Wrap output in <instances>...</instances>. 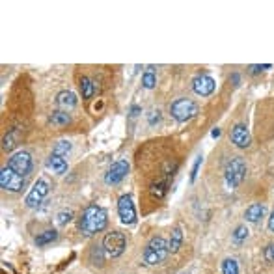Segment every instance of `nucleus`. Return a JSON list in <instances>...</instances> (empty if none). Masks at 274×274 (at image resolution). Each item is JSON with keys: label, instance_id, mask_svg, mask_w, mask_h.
Instances as JSON below:
<instances>
[{"label": "nucleus", "instance_id": "ddd939ff", "mask_svg": "<svg viewBox=\"0 0 274 274\" xmlns=\"http://www.w3.org/2000/svg\"><path fill=\"white\" fill-rule=\"evenodd\" d=\"M56 107L60 108L62 112H69L76 107V95L73 91L69 90H64L56 95Z\"/></svg>", "mask_w": 274, "mask_h": 274}, {"label": "nucleus", "instance_id": "412c9836", "mask_svg": "<svg viewBox=\"0 0 274 274\" xmlns=\"http://www.w3.org/2000/svg\"><path fill=\"white\" fill-rule=\"evenodd\" d=\"M222 274H239V263L237 259H224L222 261Z\"/></svg>", "mask_w": 274, "mask_h": 274}, {"label": "nucleus", "instance_id": "2eb2a0df", "mask_svg": "<svg viewBox=\"0 0 274 274\" xmlns=\"http://www.w3.org/2000/svg\"><path fill=\"white\" fill-rule=\"evenodd\" d=\"M265 211H267L265 204H252V206L246 209L244 218L248 222H252V224H256V222H259L263 216H265Z\"/></svg>", "mask_w": 274, "mask_h": 274}, {"label": "nucleus", "instance_id": "4468645a", "mask_svg": "<svg viewBox=\"0 0 274 274\" xmlns=\"http://www.w3.org/2000/svg\"><path fill=\"white\" fill-rule=\"evenodd\" d=\"M47 168L56 175H62L68 172V160L64 159V157H58V155H51L49 159H47Z\"/></svg>", "mask_w": 274, "mask_h": 274}, {"label": "nucleus", "instance_id": "7c9ffc66", "mask_svg": "<svg viewBox=\"0 0 274 274\" xmlns=\"http://www.w3.org/2000/svg\"><path fill=\"white\" fill-rule=\"evenodd\" d=\"M267 226H269V231H271V233H274V211L271 213V216H269V222H267Z\"/></svg>", "mask_w": 274, "mask_h": 274}, {"label": "nucleus", "instance_id": "b1692460", "mask_svg": "<svg viewBox=\"0 0 274 274\" xmlns=\"http://www.w3.org/2000/svg\"><path fill=\"white\" fill-rule=\"evenodd\" d=\"M69 151H71V144H69V142H66V140H62V142H58V144L54 145L53 155H58V157H64V155H68Z\"/></svg>", "mask_w": 274, "mask_h": 274}, {"label": "nucleus", "instance_id": "473e14b6", "mask_svg": "<svg viewBox=\"0 0 274 274\" xmlns=\"http://www.w3.org/2000/svg\"><path fill=\"white\" fill-rule=\"evenodd\" d=\"M138 112H140V108H138V107H133V108H131V116H133V118H135Z\"/></svg>", "mask_w": 274, "mask_h": 274}, {"label": "nucleus", "instance_id": "72a5a7b5", "mask_svg": "<svg viewBox=\"0 0 274 274\" xmlns=\"http://www.w3.org/2000/svg\"><path fill=\"white\" fill-rule=\"evenodd\" d=\"M231 78H233V82H235V86H239V75H237V73H233V76H231Z\"/></svg>", "mask_w": 274, "mask_h": 274}, {"label": "nucleus", "instance_id": "6ab92c4d", "mask_svg": "<svg viewBox=\"0 0 274 274\" xmlns=\"http://www.w3.org/2000/svg\"><path fill=\"white\" fill-rule=\"evenodd\" d=\"M69 122H71V116H69L68 112H62V110H58V112H53V116L49 118V123H51V125H56V127L68 125Z\"/></svg>", "mask_w": 274, "mask_h": 274}, {"label": "nucleus", "instance_id": "423d86ee", "mask_svg": "<svg viewBox=\"0 0 274 274\" xmlns=\"http://www.w3.org/2000/svg\"><path fill=\"white\" fill-rule=\"evenodd\" d=\"M24 179H26V177L19 175L17 172H13V170L8 166H4L2 168V172H0V187L8 192L21 191L24 187Z\"/></svg>", "mask_w": 274, "mask_h": 274}, {"label": "nucleus", "instance_id": "5701e85b", "mask_svg": "<svg viewBox=\"0 0 274 274\" xmlns=\"http://www.w3.org/2000/svg\"><path fill=\"white\" fill-rule=\"evenodd\" d=\"M155 84H157V76H155V73H153L151 68H149L144 75H142V86H144L145 90H151V88H155Z\"/></svg>", "mask_w": 274, "mask_h": 274}, {"label": "nucleus", "instance_id": "f8f14e48", "mask_svg": "<svg viewBox=\"0 0 274 274\" xmlns=\"http://www.w3.org/2000/svg\"><path fill=\"white\" fill-rule=\"evenodd\" d=\"M231 142L239 147V149H246L250 145V131L244 123H237L231 129Z\"/></svg>", "mask_w": 274, "mask_h": 274}, {"label": "nucleus", "instance_id": "f257e3e1", "mask_svg": "<svg viewBox=\"0 0 274 274\" xmlns=\"http://www.w3.org/2000/svg\"><path fill=\"white\" fill-rule=\"evenodd\" d=\"M107 224L108 214L103 207L88 206L84 209L80 220H78V229L82 231L84 235H95V233H101L103 229L107 228Z\"/></svg>", "mask_w": 274, "mask_h": 274}, {"label": "nucleus", "instance_id": "393cba45", "mask_svg": "<svg viewBox=\"0 0 274 274\" xmlns=\"http://www.w3.org/2000/svg\"><path fill=\"white\" fill-rule=\"evenodd\" d=\"M13 147H15V131L13 133H8L4 137V142H2V149L4 151H11Z\"/></svg>", "mask_w": 274, "mask_h": 274}, {"label": "nucleus", "instance_id": "cd10ccee", "mask_svg": "<svg viewBox=\"0 0 274 274\" xmlns=\"http://www.w3.org/2000/svg\"><path fill=\"white\" fill-rule=\"evenodd\" d=\"M160 122V112L159 110H151L149 114H147V123L149 125H157Z\"/></svg>", "mask_w": 274, "mask_h": 274}, {"label": "nucleus", "instance_id": "f3484780", "mask_svg": "<svg viewBox=\"0 0 274 274\" xmlns=\"http://www.w3.org/2000/svg\"><path fill=\"white\" fill-rule=\"evenodd\" d=\"M183 244V229L181 228H174L172 229V235H170V241H168V246H170V252H177L181 248Z\"/></svg>", "mask_w": 274, "mask_h": 274}, {"label": "nucleus", "instance_id": "2f4dec72", "mask_svg": "<svg viewBox=\"0 0 274 274\" xmlns=\"http://www.w3.org/2000/svg\"><path fill=\"white\" fill-rule=\"evenodd\" d=\"M211 137H213V138H218V137H220V129H218V127H216V129H213Z\"/></svg>", "mask_w": 274, "mask_h": 274}, {"label": "nucleus", "instance_id": "aec40b11", "mask_svg": "<svg viewBox=\"0 0 274 274\" xmlns=\"http://www.w3.org/2000/svg\"><path fill=\"white\" fill-rule=\"evenodd\" d=\"M56 237H58L56 229H47V231H43V233H39V235L36 237V244H38V246H45V244L56 241Z\"/></svg>", "mask_w": 274, "mask_h": 274}, {"label": "nucleus", "instance_id": "7ed1b4c3", "mask_svg": "<svg viewBox=\"0 0 274 274\" xmlns=\"http://www.w3.org/2000/svg\"><path fill=\"white\" fill-rule=\"evenodd\" d=\"M198 103L192 99H187V97H181V99L174 101L172 105H170V114L174 120H177L179 123H185L192 120V118H196L198 116Z\"/></svg>", "mask_w": 274, "mask_h": 274}, {"label": "nucleus", "instance_id": "20e7f679", "mask_svg": "<svg viewBox=\"0 0 274 274\" xmlns=\"http://www.w3.org/2000/svg\"><path fill=\"white\" fill-rule=\"evenodd\" d=\"M244 175H246V162L241 157H233L224 168V179H226L229 189L239 187L243 183Z\"/></svg>", "mask_w": 274, "mask_h": 274}, {"label": "nucleus", "instance_id": "9d476101", "mask_svg": "<svg viewBox=\"0 0 274 274\" xmlns=\"http://www.w3.org/2000/svg\"><path fill=\"white\" fill-rule=\"evenodd\" d=\"M216 88V82H214V78L211 75H206V73H200V75L194 76V80H192V90L196 95L200 97H209L211 93L214 91Z\"/></svg>", "mask_w": 274, "mask_h": 274}, {"label": "nucleus", "instance_id": "39448f33", "mask_svg": "<svg viewBox=\"0 0 274 274\" xmlns=\"http://www.w3.org/2000/svg\"><path fill=\"white\" fill-rule=\"evenodd\" d=\"M127 246V239L122 231H110L103 239V250L107 252L110 258H120Z\"/></svg>", "mask_w": 274, "mask_h": 274}, {"label": "nucleus", "instance_id": "f03ea898", "mask_svg": "<svg viewBox=\"0 0 274 274\" xmlns=\"http://www.w3.org/2000/svg\"><path fill=\"white\" fill-rule=\"evenodd\" d=\"M170 246L164 237H153L144 248V263L145 265H159L166 259Z\"/></svg>", "mask_w": 274, "mask_h": 274}, {"label": "nucleus", "instance_id": "0eeeda50", "mask_svg": "<svg viewBox=\"0 0 274 274\" xmlns=\"http://www.w3.org/2000/svg\"><path fill=\"white\" fill-rule=\"evenodd\" d=\"M118 214H120V220L125 226H133L137 222V209H135L131 194L120 196V200H118Z\"/></svg>", "mask_w": 274, "mask_h": 274}, {"label": "nucleus", "instance_id": "6e6552de", "mask_svg": "<svg viewBox=\"0 0 274 274\" xmlns=\"http://www.w3.org/2000/svg\"><path fill=\"white\" fill-rule=\"evenodd\" d=\"M47 194H49V183H47V179H38V181L34 183V187L30 189V192L26 194L24 204H26V207L34 209V207L41 206V202L47 198Z\"/></svg>", "mask_w": 274, "mask_h": 274}, {"label": "nucleus", "instance_id": "4be33fe9", "mask_svg": "<svg viewBox=\"0 0 274 274\" xmlns=\"http://www.w3.org/2000/svg\"><path fill=\"white\" fill-rule=\"evenodd\" d=\"M248 233H250V231H248L246 226H237L235 231H233V235H231V239H233V243L235 244H241L248 239Z\"/></svg>", "mask_w": 274, "mask_h": 274}, {"label": "nucleus", "instance_id": "c85d7f7f", "mask_svg": "<svg viewBox=\"0 0 274 274\" xmlns=\"http://www.w3.org/2000/svg\"><path fill=\"white\" fill-rule=\"evenodd\" d=\"M265 259L267 261H271V263H274V243H271L265 248Z\"/></svg>", "mask_w": 274, "mask_h": 274}, {"label": "nucleus", "instance_id": "9b49d317", "mask_svg": "<svg viewBox=\"0 0 274 274\" xmlns=\"http://www.w3.org/2000/svg\"><path fill=\"white\" fill-rule=\"evenodd\" d=\"M127 174H129V162L127 160H116L105 174V183L107 185H118L127 177Z\"/></svg>", "mask_w": 274, "mask_h": 274}, {"label": "nucleus", "instance_id": "dca6fc26", "mask_svg": "<svg viewBox=\"0 0 274 274\" xmlns=\"http://www.w3.org/2000/svg\"><path fill=\"white\" fill-rule=\"evenodd\" d=\"M170 175H172V174H168L166 179H160V181L153 183V185H151V196H153V198L160 200L168 192V185H170Z\"/></svg>", "mask_w": 274, "mask_h": 274}, {"label": "nucleus", "instance_id": "bb28decb", "mask_svg": "<svg viewBox=\"0 0 274 274\" xmlns=\"http://www.w3.org/2000/svg\"><path fill=\"white\" fill-rule=\"evenodd\" d=\"M202 162H204V157L198 155L196 160H194V166H192V172H191V181L192 183L196 181V177H198V170H200V166H202Z\"/></svg>", "mask_w": 274, "mask_h": 274}, {"label": "nucleus", "instance_id": "a878e982", "mask_svg": "<svg viewBox=\"0 0 274 274\" xmlns=\"http://www.w3.org/2000/svg\"><path fill=\"white\" fill-rule=\"evenodd\" d=\"M71 218H73V211H60V213L56 214V224L58 226H66V224L71 222Z\"/></svg>", "mask_w": 274, "mask_h": 274}, {"label": "nucleus", "instance_id": "1a4fd4ad", "mask_svg": "<svg viewBox=\"0 0 274 274\" xmlns=\"http://www.w3.org/2000/svg\"><path fill=\"white\" fill-rule=\"evenodd\" d=\"M8 168H11L13 172H17L19 175H26L32 172V157L28 151H17L15 155H11L8 160Z\"/></svg>", "mask_w": 274, "mask_h": 274}, {"label": "nucleus", "instance_id": "a211bd4d", "mask_svg": "<svg viewBox=\"0 0 274 274\" xmlns=\"http://www.w3.org/2000/svg\"><path fill=\"white\" fill-rule=\"evenodd\" d=\"M80 91H82L84 99H91L93 93H95V84L91 82L88 76H82L80 78Z\"/></svg>", "mask_w": 274, "mask_h": 274}, {"label": "nucleus", "instance_id": "c756f323", "mask_svg": "<svg viewBox=\"0 0 274 274\" xmlns=\"http://www.w3.org/2000/svg\"><path fill=\"white\" fill-rule=\"evenodd\" d=\"M250 73L252 75H258V73H261V71H265V69H271V66L267 64V66H250Z\"/></svg>", "mask_w": 274, "mask_h": 274}]
</instances>
